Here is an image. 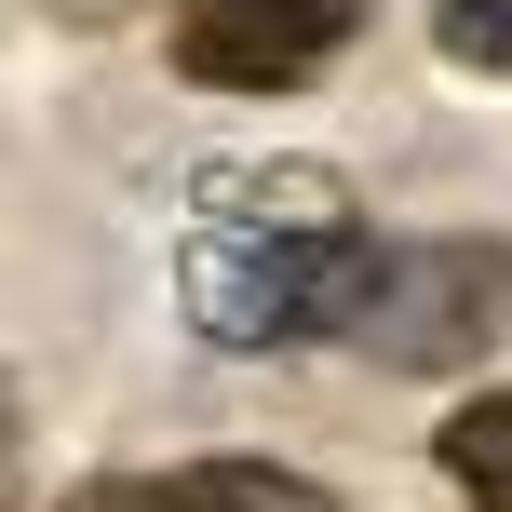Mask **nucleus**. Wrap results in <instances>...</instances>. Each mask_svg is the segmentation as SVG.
Masks as SVG:
<instances>
[{
	"label": "nucleus",
	"mask_w": 512,
	"mask_h": 512,
	"mask_svg": "<svg viewBox=\"0 0 512 512\" xmlns=\"http://www.w3.org/2000/svg\"><path fill=\"white\" fill-rule=\"evenodd\" d=\"M351 216L337 203H270V216H216L189 243V324L230 337V351H297V337H337L351 310Z\"/></svg>",
	"instance_id": "obj_1"
},
{
	"label": "nucleus",
	"mask_w": 512,
	"mask_h": 512,
	"mask_svg": "<svg viewBox=\"0 0 512 512\" xmlns=\"http://www.w3.org/2000/svg\"><path fill=\"white\" fill-rule=\"evenodd\" d=\"M512 324V256L499 243H364L337 337L378 364H459Z\"/></svg>",
	"instance_id": "obj_2"
},
{
	"label": "nucleus",
	"mask_w": 512,
	"mask_h": 512,
	"mask_svg": "<svg viewBox=\"0 0 512 512\" xmlns=\"http://www.w3.org/2000/svg\"><path fill=\"white\" fill-rule=\"evenodd\" d=\"M364 0H189L176 14V68L203 95H297L351 54Z\"/></svg>",
	"instance_id": "obj_3"
},
{
	"label": "nucleus",
	"mask_w": 512,
	"mask_h": 512,
	"mask_svg": "<svg viewBox=\"0 0 512 512\" xmlns=\"http://www.w3.org/2000/svg\"><path fill=\"white\" fill-rule=\"evenodd\" d=\"M68 512H324V499L297 472H270V459H189V472H108Z\"/></svg>",
	"instance_id": "obj_4"
},
{
	"label": "nucleus",
	"mask_w": 512,
	"mask_h": 512,
	"mask_svg": "<svg viewBox=\"0 0 512 512\" xmlns=\"http://www.w3.org/2000/svg\"><path fill=\"white\" fill-rule=\"evenodd\" d=\"M432 459L459 472V499H472V512H512V391H472V405H445Z\"/></svg>",
	"instance_id": "obj_5"
},
{
	"label": "nucleus",
	"mask_w": 512,
	"mask_h": 512,
	"mask_svg": "<svg viewBox=\"0 0 512 512\" xmlns=\"http://www.w3.org/2000/svg\"><path fill=\"white\" fill-rule=\"evenodd\" d=\"M445 54H459V68H499V81H512V14H499V0H445Z\"/></svg>",
	"instance_id": "obj_6"
}]
</instances>
